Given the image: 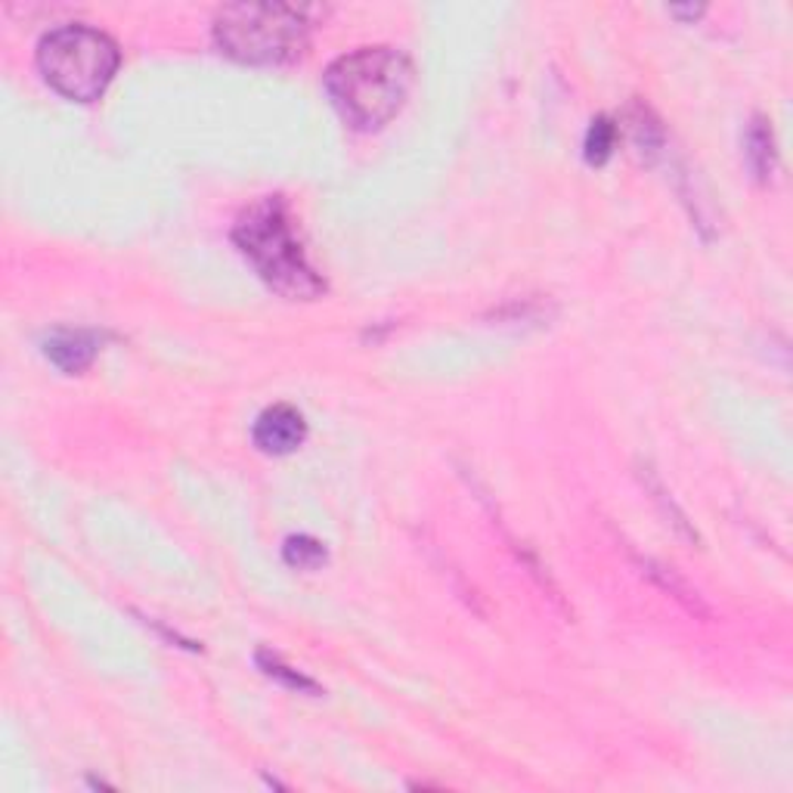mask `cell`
Returning a JSON list of instances; mask_svg holds the SVG:
<instances>
[{
  "label": "cell",
  "mask_w": 793,
  "mask_h": 793,
  "mask_svg": "<svg viewBox=\"0 0 793 793\" xmlns=\"http://www.w3.org/2000/svg\"><path fill=\"white\" fill-rule=\"evenodd\" d=\"M669 13H672V17H691V19H698L700 13H703V7H672Z\"/></svg>",
  "instance_id": "cell-14"
},
{
  "label": "cell",
  "mask_w": 793,
  "mask_h": 793,
  "mask_svg": "<svg viewBox=\"0 0 793 793\" xmlns=\"http://www.w3.org/2000/svg\"><path fill=\"white\" fill-rule=\"evenodd\" d=\"M122 63L118 44L109 34L91 25H63L41 38L38 44V69L53 91L69 100L91 103L109 87Z\"/></svg>",
  "instance_id": "cell-4"
},
{
  "label": "cell",
  "mask_w": 793,
  "mask_h": 793,
  "mask_svg": "<svg viewBox=\"0 0 793 793\" xmlns=\"http://www.w3.org/2000/svg\"><path fill=\"white\" fill-rule=\"evenodd\" d=\"M744 158L747 165H750V171L753 177L765 184L778 168V149H775V134H772V127L769 122L757 115L750 125H747V134H744Z\"/></svg>",
  "instance_id": "cell-7"
},
{
  "label": "cell",
  "mask_w": 793,
  "mask_h": 793,
  "mask_svg": "<svg viewBox=\"0 0 793 793\" xmlns=\"http://www.w3.org/2000/svg\"><path fill=\"white\" fill-rule=\"evenodd\" d=\"M641 571L651 576V580H657V583H660V586H664L669 595H676V598H679V602H682L688 611H695V614H707V611H703V605H700L698 592L688 589V583H685L682 576L672 574V567L654 564V561H641Z\"/></svg>",
  "instance_id": "cell-12"
},
{
  "label": "cell",
  "mask_w": 793,
  "mask_h": 793,
  "mask_svg": "<svg viewBox=\"0 0 793 793\" xmlns=\"http://www.w3.org/2000/svg\"><path fill=\"white\" fill-rule=\"evenodd\" d=\"M258 667L264 669L270 679H276V682H282L285 688H292V691H304V695H313V698H316V695H323V688H320V685L313 682V679H307L304 672H298L295 667L282 664L276 654L258 651Z\"/></svg>",
  "instance_id": "cell-11"
},
{
  "label": "cell",
  "mask_w": 793,
  "mask_h": 793,
  "mask_svg": "<svg viewBox=\"0 0 793 793\" xmlns=\"http://www.w3.org/2000/svg\"><path fill=\"white\" fill-rule=\"evenodd\" d=\"M416 69L404 50L359 48L326 69V94L344 122L357 131H378L404 109Z\"/></svg>",
  "instance_id": "cell-1"
},
{
  "label": "cell",
  "mask_w": 793,
  "mask_h": 793,
  "mask_svg": "<svg viewBox=\"0 0 793 793\" xmlns=\"http://www.w3.org/2000/svg\"><path fill=\"white\" fill-rule=\"evenodd\" d=\"M617 137H620V131L617 125L607 118V115H598V118H592L589 131H586V161L589 165H605L607 158L614 156V149H617Z\"/></svg>",
  "instance_id": "cell-10"
},
{
  "label": "cell",
  "mask_w": 793,
  "mask_h": 793,
  "mask_svg": "<svg viewBox=\"0 0 793 793\" xmlns=\"http://www.w3.org/2000/svg\"><path fill=\"white\" fill-rule=\"evenodd\" d=\"M641 481H645V490L651 493V499L664 509V514H667V524H672V530L679 533V536H685V540H691V543H698V530L691 528L688 524V518H685V512L672 502V493H669L667 487H664V481L657 478V471H654L651 466H641Z\"/></svg>",
  "instance_id": "cell-8"
},
{
  "label": "cell",
  "mask_w": 793,
  "mask_h": 793,
  "mask_svg": "<svg viewBox=\"0 0 793 793\" xmlns=\"http://www.w3.org/2000/svg\"><path fill=\"white\" fill-rule=\"evenodd\" d=\"M96 351H100V335L84 332V328H60L44 344V354H48L50 363L69 375L87 369L94 363Z\"/></svg>",
  "instance_id": "cell-6"
},
{
  "label": "cell",
  "mask_w": 793,
  "mask_h": 793,
  "mask_svg": "<svg viewBox=\"0 0 793 793\" xmlns=\"http://www.w3.org/2000/svg\"><path fill=\"white\" fill-rule=\"evenodd\" d=\"M282 559L289 561L292 567H298V571H320L328 561V552L326 545L320 543L316 536L298 533V536H289V540H285Z\"/></svg>",
  "instance_id": "cell-9"
},
{
  "label": "cell",
  "mask_w": 793,
  "mask_h": 793,
  "mask_svg": "<svg viewBox=\"0 0 793 793\" xmlns=\"http://www.w3.org/2000/svg\"><path fill=\"white\" fill-rule=\"evenodd\" d=\"M233 242L258 270V276L289 301H313L326 292L295 233L292 208L282 196H264L236 220Z\"/></svg>",
  "instance_id": "cell-2"
},
{
  "label": "cell",
  "mask_w": 793,
  "mask_h": 793,
  "mask_svg": "<svg viewBox=\"0 0 793 793\" xmlns=\"http://www.w3.org/2000/svg\"><path fill=\"white\" fill-rule=\"evenodd\" d=\"M307 13L289 3H230L215 17V41L239 63H289L311 41Z\"/></svg>",
  "instance_id": "cell-3"
},
{
  "label": "cell",
  "mask_w": 793,
  "mask_h": 793,
  "mask_svg": "<svg viewBox=\"0 0 793 793\" xmlns=\"http://www.w3.org/2000/svg\"><path fill=\"white\" fill-rule=\"evenodd\" d=\"M633 140L641 156H654L664 146V127L657 125V118L645 106L633 109Z\"/></svg>",
  "instance_id": "cell-13"
},
{
  "label": "cell",
  "mask_w": 793,
  "mask_h": 793,
  "mask_svg": "<svg viewBox=\"0 0 793 793\" xmlns=\"http://www.w3.org/2000/svg\"><path fill=\"white\" fill-rule=\"evenodd\" d=\"M254 447L270 456H285V452H295L304 437H307V421L298 413L295 406L276 404L267 406L264 413L254 421Z\"/></svg>",
  "instance_id": "cell-5"
}]
</instances>
